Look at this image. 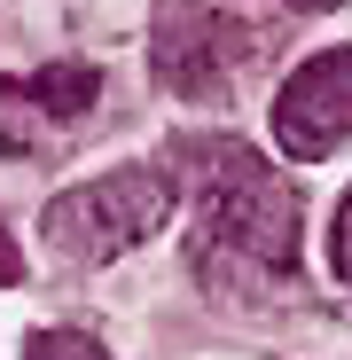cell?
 <instances>
[{"mask_svg":"<svg viewBox=\"0 0 352 360\" xmlns=\"http://www.w3.org/2000/svg\"><path fill=\"white\" fill-rule=\"evenodd\" d=\"M274 141L289 157H329L337 141H352V47L298 63V79L274 102Z\"/></svg>","mask_w":352,"mask_h":360,"instance_id":"277c9868","label":"cell"},{"mask_svg":"<svg viewBox=\"0 0 352 360\" xmlns=\"http://www.w3.org/2000/svg\"><path fill=\"white\" fill-rule=\"evenodd\" d=\"M337 274L352 282V196H344V212H337Z\"/></svg>","mask_w":352,"mask_h":360,"instance_id":"52a82bcc","label":"cell"},{"mask_svg":"<svg viewBox=\"0 0 352 360\" xmlns=\"http://www.w3.org/2000/svg\"><path fill=\"white\" fill-rule=\"evenodd\" d=\"M8 94L32 102L39 117H79V110L102 94V71H94V63H55V71H39V79H24V86L8 79Z\"/></svg>","mask_w":352,"mask_h":360,"instance_id":"5b68a950","label":"cell"},{"mask_svg":"<svg viewBox=\"0 0 352 360\" xmlns=\"http://www.w3.org/2000/svg\"><path fill=\"white\" fill-rule=\"evenodd\" d=\"M259 55V24H235L219 8H204V0H164L157 8V39H149V63L172 94L188 102H211L235 86V71H243Z\"/></svg>","mask_w":352,"mask_h":360,"instance_id":"3957f363","label":"cell"},{"mask_svg":"<svg viewBox=\"0 0 352 360\" xmlns=\"http://www.w3.org/2000/svg\"><path fill=\"white\" fill-rule=\"evenodd\" d=\"M164 219H172V172L126 165V172H102L86 188L55 196L47 204V243L63 259H117V251L149 243Z\"/></svg>","mask_w":352,"mask_h":360,"instance_id":"7a4b0ae2","label":"cell"},{"mask_svg":"<svg viewBox=\"0 0 352 360\" xmlns=\"http://www.w3.org/2000/svg\"><path fill=\"white\" fill-rule=\"evenodd\" d=\"M8 282H24V259H16V243H8V227H0V290Z\"/></svg>","mask_w":352,"mask_h":360,"instance_id":"ba28073f","label":"cell"},{"mask_svg":"<svg viewBox=\"0 0 352 360\" xmlns=\"http://www.w3.org/2000/svg\"><path fill=\"white\" fill-rule=\"evenodd\" d=\"M32 360H110L94 337H79V329H39L32 337Z\"/></svg>","mask_w":352,"mask_h":360,"instance_id":"8992f818","label":"cell"},{"mask_svg":"<svg viewBox=\"0 0 352 360\" xmlns=\"http://www.w3.org/2000/svg\"><path fill=\"white\" fill-rule=\"evenodd\" d=\"M181 157L196 172L204 251H235L274 282L298 274V188L243 141H181Z\"/></svg>","mask_w":352,"mask_h":360,"instance_id":"6da1fadb","label":"cell"},{"mask_svg":"<svg viewBox=\"0 0 352 360\" xmlns=\"http://www.w3.org/2000/svg\"><path fill=\"white\" fill-rule=\"evenodd\" d=\"M289 8H344V0H289Z\"/></svg>","mask_w":352,"mask_h":360,"instance_id":"9c48e42d","label":"cell"}]
</instances>
